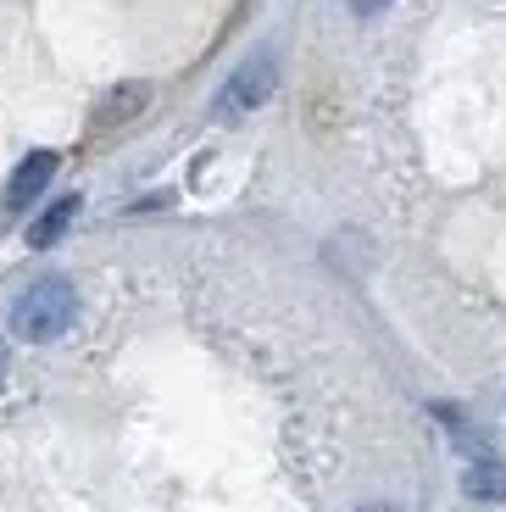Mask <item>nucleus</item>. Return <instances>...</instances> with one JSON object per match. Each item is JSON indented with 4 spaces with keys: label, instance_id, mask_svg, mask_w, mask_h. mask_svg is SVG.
<instances>
[{
    "label": "nucleus",
    "instance_id": "1",
    "mask_svg": "<svg viewBox=\"0 0 506 512\" xmlns=\"http://www.w3.org/2000/svg\"><path fill=\"white\" fill-rule=\"evenodd\" d=\"M73 318H78L73 284L67 279H34L12 307V334L28 340V346H51V340H62V334L73 329Z\"/></svg>",
    "mask_w": 506,
    "mask_h": 512
},
{
    "label": "nucleus",
    "instance_id": "2",
    "mask_svg": "<svg viewBox=\"0 0 506 512\" xmlns=\"http://www.w3.org/2000/svg\"><path fill=\"white\" fill-rule=\"evenodd\" d=\"M273 84H279V62H273V51H256V56H245L234 73H228V84H223V95H217V112L223 117H245V112H256V106L273 95Z\"/></svg>",
    "mask_w": 506,
    "mask_h": 512
},
{
    "label": "nucleus",
    "instance_id": "3",
    "mask_svg": "<svg viewBox=\"0 0 506 512\" xmlns=\"http://www.w3.org/2000/svg\"><path fill=\"white\" fill-rule=\"evenodd\" d=\"M51 173H56V151L23 156V162H17V173H12V184H6V212H23V206H34V195L51 184Z\"/></svg>",
    "mask_w": 506,
    "mask_h": 512
},
{
    "label": "nucleus",
    "instance_id": "4",
    "mask_svg": "<svg viewBox=\"0 0 506 512\" xmlns=\"http://www.w3.org/2000/svg\"><path fill=\"white\" fill-rule=\"evenodd\" d=\"M78 218V195H62V201L51 206V212H45V218L34 223V229H28V245H34V251H45V245H56L67 234V223Z\"/></svg>",
    "mask_w": 506,
    "mask_h": 512
},
{
    "label": "nucleus",
    "instance_id": "5",
    "mask_svg": "<svg viewBox=\"0 0 506 512\" xmlns=\"http://www.w3.org/2000/svg\"><path fill=\"white\" fill-rule=\"evenodd\" d=\"M462 490H468V496H479V501H506V462H490V457L473 462L468 485H462Z\"/></svg>",
    "mask_w": 506,
    "mask_h": 512
},
{
    "label": "nucleus",
    "instance_id": "6",
    "mask_svg": "<svg viewBox=\"0 0 506 512\" xmlns=\"http://www.w3.org/2000/svg\"><path fill=\"white\" fill-rule=\"evenodd\" d=\"M390 0H351V12H362V17H373V12H384Z\"/></svg>",
    "mask_w": 506,
    "mask_h": 512
},
{
    "label": "nucleus",
    "instance_id": "7",
    "mask_svg": "<svg viewBox=\"0 0 506 512\" xmlns=\"http://www.w3.org/2000/svg\"><path fill=\"white\" fill-rule=\"evenodd\" d=\"M6 373H12V351H6V340H0V390H6Z\"/></svg>",
    "mask_w": 506,
    "mask_h": 512
},
{
    "label": "nucleus",
    "instance_id": "8",
    "mask_svg": "<svg viewBox=\"0 0 506 512\" xmlns=\"http://www.w3.org/2000/svg\"><path fill=\"white\" fill-rule=\"evenodd\" d=\"M356 512H401V507H390V501H367V507H356Z\"/></svg>",
    "mask_w": 506,
    "mask_h": 512
}]
</instances>
